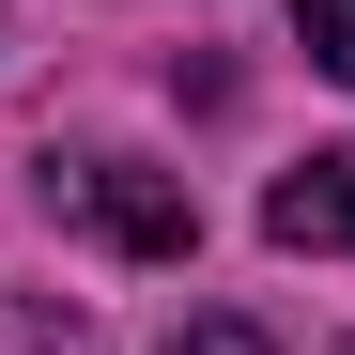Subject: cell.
Here are the masks:
<instances>
[{
    "label": "cell",
    "mask_w": 355,
    "mask_h": 355,
    "mask_svg": "<svg viewBox=\"0 0 355 355\" xmlns=\"http://www.w3.org/2000/svg\"><path fill=\"white\" fill-rule=\"evenodd\" d=\"M46 201L93 216L108 248H139V263H186V248H201V201L170 186V170H139V155H78V170H46Z\"/></svg>",
    "instance_id": "obj_1"
},
{
    "label": "cell",
    "mask_w": 355,
    "mask_h": 355,
    "mask_svg": "<svg viewBox=\"0 0 355 355\" xmlns=\"http://www.w3.org/2000/svg\"><path fill=\"white\" fill-rule=\"evenodd\" d=\"M263 232H278V248H355V139L309 155V170H278V186H263Z\"/></svg>",
    "instance_id": "obj_2"
},
{
    "label": "cell",
    "mask_w": 355,
    "mask_h": 355,
    "mask_svg": "<svg viewBox=\"0 0 355 355\" xmlns=\"http://www.w3.org/2000/svg\"><path fill=\"white\" fill-rule=\"evenodd\" d=\"M0 355H93V324L46 309V293H0Z\"/></svg>",
    "instance_id": "obj_3"
},
{
    "label": "cell",
    "mask_w": 355,
    "mask_h": 355,
    "mask_svg": "<svg viewBox=\"0 0 355 355\" xmlns=\"http://www.w3.org/2000/svg\"><path fill=\"white\" fill-rule=\"evenodd\" d=\"M293 46H309L324 78H355V0H293Z\"/></svg>",
    "instance_id": "obj_4"
},
{
    "label": "cell",
    "mask_w": 355,
    "mask_h": 355,
    "mask_svg": "<svg viewBox=\"0 0 355 355\" xmlns=\"http://www.w3.org/2000/svg\"><path fill=\"white\" fill-rule=\"evenodd\" d=\"M170 355H278V340H263L248 309H201V324H186V340H170Z\"/></svg>",
    "instance_id": "obj_5"
}]
</instances>
